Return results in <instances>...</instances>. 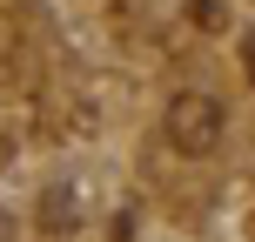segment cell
I'll return each mask as SVG.
<instances>
[{
	"mask_svg": "<svg viewBox=\"0 0 255 242\" xmlns=\"http://www.w3.org/2000/svg\"><path fill=\"white\" fill-rule=\"evenodd\" d=\"M222 135H229V108H222L215 94L188 88V94L168 101V141H175L188 162H208V155L222 148Z\"/></svg>",
	"mask_w": 255,
	"mask_h": 242,
	"instance_id": "6da1fadb",
	"label": "cell"
}]
</instances>
